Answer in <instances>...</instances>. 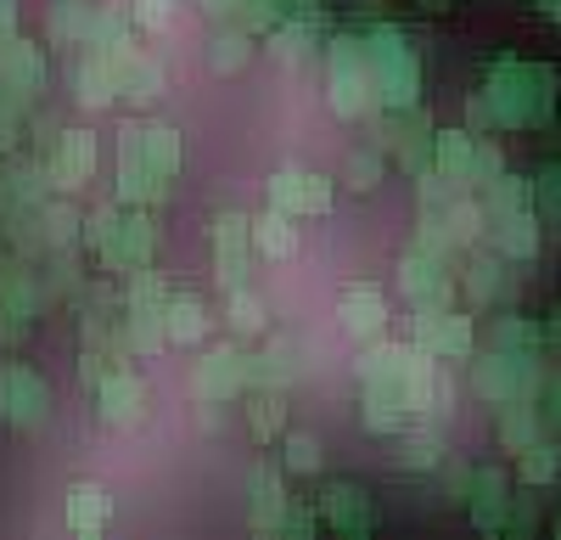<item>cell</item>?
Listing matches in <instances>:
<instances>
[{
    "instance_id": "8fae6325",
    "label": "cell",
    "mask_w": 561,
    "mask_h": 540,
    "mask_svg": "<svg viewBox=\"0 0 561 540\" xmlns=\"http://www.w3.org/2000/svg\"><path fill=\"white\" fill-rule=\"evenodd\" d=\"M248 389H253V355L237 349V344L208 349V360L197 367V400L203 405H225V400H237Z\"/></svg>"
},
{
    "instance_id": "277c9868",
    "label": "cell",
    "mask_w": 561,
    "mask_h": 540,
    "mask_svg": "<svg viewBox=\"0 0 561 540\" xmlns=\"http://www.w3.org/2000/svg\"><path fill=\"white\" fill-rule=\"evenodd\" d=\"M124 333L135 355H158L169 344V288L163 277L147 265L129 277V299H124Z\"/></svg>"
},
{
    "instance_id": "5bb4252c",
    "label": "cell",
    "mask_w": 561,
    "mask_h": 540,
    "mask_svg": "<svg viewBox=\"0 0 561 540\" xmlns=\"http://www.w3.org/2000/svg\"><path fill=\"white\" fill-rule=\"evenodd\" d=\"M337 322L348 338L370 344V338H382L388 333V293L382 288H370V282H348L337 293Z\"/></svg>"
},
{
    "instance_id": "f6af8a7d",
    "label": "cell",
    "mask_w": 561,
    "mask_h": 540,
    "mask_svg": "<svg viewBox=\"0 0 561 540\" xmlns=\"http://www.w3.org/2000/svg\"><path fill=\"white\" fill-rule=\"evenodd\" d=\"M438 462H444V439H438V434L421 428V434H404V439H399V468H421V473H427V468H438Z\"/></svg>"
},
{
    "instance_id": "484cf974",
    "label": "cell",
    "mask_w": 561,
    "mask_h": 540,
    "mask_svg": "<svg viewBox=\"0 0 561 540\" xmlns=\"http://www.w3.org/2000/svg\"><path fill=\"white\" fill-rule=\"evenodd\" d=\"M438 175L460 192L472 180V164H478V130H438V153H433Z\"/></svg>"
},
{
    "instance_id": "db71d44e",
    "label": "cell",
    "mask_w": 561,
    "mask_h": 540,
    "mask_svg": "<svg viewBox=\"0 0 561 540\" xmlns=\"http://www.w3.org/2000/svg\"><path fill=\"white\" fill-rule=\"evenodd\" d=\"M129 18H135L140 29H169V23H174V0H135Z\"/></svg>"
},
{
    "instance_id": "e0dca14e",
    "label": "cell",
    "mask_w": 561,
    "mask_h": 540,
    "mask_svg": "<svg viewBox=\"0 0 561 540\" xmlns=\"http://www.w3.org/2000/svg\"><path fill=\"white\" fill-rule=\"evenodd\" d=\"M57 192H79L90 175H96V135L90 130H62V142L51 147V164H45Z\"/></svg>"
},
{
    "instance_id": "4dcf8cb0",
    "label": "cell",
    "mask_w": 561,
    "mask_h": 540,
    "mask_svg": "<svg viewBox=\"0 0 561 540\" xmlns=\"http://www.w3.org/2000/svg\"><path fill=\"white\" fill-rule=\"evenodd\" d=\"M73 85H79V108H113V102H118V85H113V68H107L102 52H90V57L79 63Z\"/></svg>"
},
{
    "instance_id": "d6986e66",
    "label": "cell",
    "mask_w": 561,
    "mask_h": 540,
    "mask_svg": "<svg viewBox=\"0 0 561 540\" xmlns=\"http://www.w3.org/2000/svg\"><path fill=\"white\" fill-rule=\"evenodd\" d=\"M287 484H280V473L270 462H259L248 473V529L253 535H280V518H287Z\"/></svg>"
},
{
    "instance_id": "e575fe53",
    "label": "cell",
    "mask_w": 561,
    "mask_h": 540,
    "mask_svg": "<svg viewBox=\"0 0 561 540\" xmlns=\"http://www.w3.org/2000/svg\"><path fill=\"white\" fill-rule=\"evenodd\" d=\"M248 63H253V34L248 29H219L214 45H208V68L219 79H230V74H242Z\"/></svg>"
},
{
    "instance_id": "9c48e42d",
    "label": "cell",
    "mask_w": 561,
    "mask_h": 540,
    "mask_svg": "<svg viewBox=\"0 0 561 540\" xmlns=\"http://www.w3.org/2000/svg\"><path fill=\"white\" fill-rule=\"evenodd\" d=\"M169 198V180L152 175L147 153H140V124L118 130V203L124 209H158Z\"/></svg>"
},
{
    "instance_id": "7402d4cb",
    "label": "cell",
    "mask_w": 561,
    "mask_h": 540,
    "mask_svg": "<svg viewBox=\"0 0 561 540\" xmlns=\"http://www.w3.org/2000/svg\"><path fill=\"white\" fill-rule=\"evenodd\" d=\"M62 524H68L73 535H102V529L113 524V490L96 484V479H79V484L68 490V502H62Z\"/></svg>"
},
{
    "instance_id": "ac0fdd59",
    "label": "cell",
    "mask_w": 561,
    "mask_h": 540,
    "mask_svg": "<svg viewBox=\"0 0 561 540\" xmlns=\"http://www.w3.org/2000/svg\"><path fill=\"white\" fill-rule=\"evenodd\" d=\"M90 400H96V417H102L107 428H135L140 417H147V383H140L129 367H118Z\"/></svg>"
},
{
    "instance_id": "7a4b0ae2",
    "label": "cell",
    "mask_w": 561,
    "mask_h": 540,
    "mask_svg": "<svg viewBox=\"0 0 561 540\" xmlns=\"http://www.w3.org/2000/svg\"><path fill=\"white\" fill-rule=\"evenodd\" d=\"M325 74H332V113L359 124V119H377L382 102H377V79H370V57H365V40L354 34H337L332 52H325Z\"/></svg>"
},
{
    "instance_id": "681fc988",
    "label": "cell",
    "mask_w": 561,
    "mask_h": 540,
    "mask_svg": "<svg viewBox=\"0 0 561 540\" xmlns=\"http://www.w3.org/2000/svg\"><path fill=\"white\" fill-rule=\"evenodd\" d=\"M280 450H287L280 462H287L293 473H320V439L314 434H287V445H280Z\"/></svg>"
},
{
    "instance_id": "d4e9b609",
    "label": "cell",
    "mask_w": 561,
    "mask_h": 540,
    "mask_svg": "<svg viewBox=\"0 0 561 540\" xmlns=\"http://www.w3.org/2000/svg\"><path fill=\"white\" fill-rule=\"evenodd\" d=\"M438 355L433 349H421V344H410V355H404V405H410V417H421V412H433V400H438Z\"/></svg>"
},
{
    "instance_id": "f1b7e54d",
    "label": "cell",
    "mask_w": 561,
    "mask_h": 540,
    "mask_svg": "<svg viewBox=\"0 0 561 540\" xmlns=\"http://www.w3.org/2000/svg\"><path fill=\"white\" fill-rule=\"evenodd\" d=\"M253 254H264V259H293V254H298V225H293V214H280V209L253 214Z\"/></svg>"
},
{
    "instance_id": "6f0895ef",
    "label": "cell",
    "mask_w": 561,
    "mask_h": 540,
    "mask_svg": "<svg viewBox=\"0 0 561 540\" xmlns=\"http://www.w3.org/2000/svg\"><path fill=\"white\" fill-rule=\"evenodd\" d=\"M466 119H472V130H489L494 119H489V102L483 97H472V108H466Z\"/></svg>"
},
{
    "instance_id": "680465c9",
    "label": "cell",
    "mask_w": 561,
    "mask_h": 540,
    "mask_svg": "<svg viewBox=\"0 0 561 540\" xmlns=\"http://www.w3.org/2000/svg\"><path fill=\"white\" fill-rule=\"evenodd\" d=\"M545 344H550V349H561V310L545 322Z\"/></svg>"
},
{
    "instance_id": "94428289",
    "label": "cell",
    "mask_w": 561,
    "mask_h": 540,
    "mask_svg": "<svg viewBox=\"0 0 561 540\" xmlns=\"http://www.w3.org/2000/svg\"><path fill=\"white\" fill-rule=\"evenodd\" d=\"M421 7H427V12H444V7H449V0H421Z\"/></svg>"
},
{
    "instance_id": "6125c7cd",
    "label": "cell",
    "mask_w": 561,
    "mask_h": 540,
    "mask_svg": "<svg viewBox=\"0 0 561 540\" xmlns=\"http://www.w3.org/2000/svg\"><path fill=\"white\" fill-rule=\"evenodd\" d=\"M556 540H561V518H556Z\"/></svg>"
},
{
    "instance_id": "836d02e7",
    "label": "cell",
    "mask_w": 561,
    "mask_h": 540,
    "mask_svg": "<svg viewBox=\"0 0 561 540\" xmlns=\"http://www.w3.org/2000/svg\"><path fill=\"white\" fill-rule=\"evenodd\" d=\"M140 153H147V164H152L158 180H174V175H180V130H169V124H140Z\"/></svg>"
},
{
    "instance_id": "1f68e13d",
    "label": "cell",
    "mask_w": 561,
    "mask_h": 540,
    "mask_svg": "<svg viewBox=\"0 0 561 540\" xmlns=\"http://www.w3.org/2000/svg\"><path fill=\"white\" fill-rule=\"evenodd\" d=\"M208 333V310L197 293H169V344L192 349L197 338Z\"/></svg>"
},
{
    "instance_id": "44dd1931",
    "label": "cell",
    "mask_w": 561,
    "mask_h": 540,
    "mask_svg": "<svg viewBox=\"0 0 561 540\" xmlns=\"http://www.w3.org/2000/svg\"><path fill=\"white\" fill-rule=\"evenodd\" d=\"M34 333V282L28 270H7L0 277V344L18 349Z\"/></svg>"
},
{
    "instance_id": "11a10c76",
    "label": "cell",
    "mask_w": 561,
    "mask_h": 540,
    "mask_svg": "<svg viewBox=\"0 0 561 540\" xmlns=\"http://www.w3.org/2000/svg\"><path fill=\"white\" fill-rule=\"evenodd\" d=\"M280 535H287V540H309V535H314V513L287 507V518H280Z\"/></svg>"
},
{
    "instance_id": "4fadbf2b",
    "label": "cell",
    "mask_w": 561,
    "mask_h": 540,
    "mask_svg": "<svg viewBox=\"0 0 561 540\" xmlns=\"http://www.w3.org/2000/svg\"><path fill=\"white\" fill-rule=\"evenodd\" d=\"M399 288H404L410 304L444 310V304H455V265H444V259L427 254V248H410V254L399 259Z\"/></svg>"
},
{
    "instance_id": "f5cc1de1",
    "label": "cell",
    "mask_w": 561,
    "mask_h": 540,
    "mask_svg": "<svg viewBox=\"0 0 561 540\" xmlns=\"http://www.w3.org/2000/svg\"><path fill=\"white\" fill-rule=\"evenodd\" d=\"M500 175H505L500 147L489 142V135H478V164H472V180H466V187H489V180H500Z\"/></svg>"
},
{
    "instance_id": "be15d7a7",
    "label": "cell",
    "mask_w": 561,
    "mask_h": 540,
    "mask_svg": "<svg viewBox=\"0 0 561 540\" xmlns=\"http://www.w3.org/2000/svg\"><path fill=\"white\" fill-rule=\"evenodd\" d=\"M0 180H7V175H0Z\"/></svg>"
},
{
    "instance_id": "ffe728a7",
    "label": "cell",
    "mask_w": 561,
    "mask_h": 540,
    "mask_svg": "<svg viewBox=\"0 0 561 540\" xmlns=\"http://www.w3.org/2000/svg\"><path fill=\"white\" fill-rule=\"evenodd\" d=\"M505 513H511V484L500 468H478L472 473V495H466V518L483 535H505Z\"/></svg>"
},
{
    "instance_id": "2e32d148",
    "label": "cell",
    "mask_w": 561,
    "mask_h": 540,
    "mask_svg": "<svg viewBox=\"0 0 561 540\" xmlns=\"http://www.w3.org/2000/svg\"><path fill=\"white\" fill-rule=\"evenodd\" d=\"M152 248H158V232H152L147 209H135V214L118 220V237L102 248V265L118 270V277H135V270H147V265H152Z\"/></svg>"
},
{
    "instance_id": "52a82bcc",
    "label": "cell",
    "mask_w": 561,
    "mask_h": 540,
    "mask_svg": "<svg viewBox=\"0 0 561 540\" xmlns=\"http://www.w3.org/2000/svg\"><path fill=\"white\" fill-rule=\"evenodd\" d=\"M410 344L433 349L438 360H472L478 333H472V315H460L455 304H444V310L415 304V315H410Z\"/></svg>"
},
{
    "instance_id": "f546056e",
    "label": "cell",
    "mask_w": 561,
    "mask_h": 540,
    "mask_svg": "<svg viewBox=\"0 0 561 540\" xmlns=\"http://www.w3.org/2000/svg\"><path fill=\"white\" fill-rule=\"evenodd\" d=\"M90 18H96L90 0H57L45 18V34H51V45H90Z\"/></svg>"
},
{
    "instance_id": "816d5d0a",
    "label": "cell",
    "mask_w": 561,
    "mask_h": 540,
    "mask_svg": "<svg viewBox=\"0 0 561 540\" xmlns=\"http://www.w3.org/2000/svg\"><path fill=\"white\" fill-rule=\"evenodd\" d=\"M534 400H539V423H545V434H550V439H561V372H556V378H545Z\"/></svg>"
},
{
    "instance_id": "f907efd6",
    "label": "cell",
    "mask_w": 561,
    "mask_h": 540,
    "mask_svg": "<svg viewBox=\"0 0 561 540\" xmlns=\"http://www.w3.org/2000/svg\"><path fill=\"white\" fill-rule=\"evenodd\" d=\"M539 529V507L534 495H511V513H505V540H528Z\"/></svg>"
},
{
    "instance_id": "ee69618b",
    "label": "cell",
    "mask_w": 561,
    "mask_h": 540,
    "mask_svg": "<svg viewBox=\"0 0 561 540\" xmlns=\"http://www.w3.org/2000/svg\"><path fill=\"white\" fill-rule=\"evenodd\" d=\"M230 333H237V338H259L264 333V299L253 288L230 293Z\"/></svg>"
},
{
    "instance_id": "9f6ffc18",
    "label": "cell",
    "mask_w": 561,
    "mask_h": 540,
    "mask_svg": "<svg viewBox=\"0 0 561 540\" xmlns=\"http://www.w3.org/2000/svg\"><path fill=\"white\" fill-rule=\"evenodd\" d=\"M18 34V0H0V40Z\"/></svg>"
},
{
    "instance_id": "cb8c5ba5",
    "label": "cell",
    "mask_w": 561,
    "mask_h": 540,
    "mask_svg": "<svg viewBox=\"0 0 561 540\" xmlns=\"http://www.w3.org/2000/svg\"><path fill=\"white\" fill-rule=\"evenodd\" d=\"M494 237V254L500 259H534L539 254V225H534V209H517V214H489V232Z\"/></svg>"
},
{
    "instance_id": "ab89813d",
    "label": "cell",
    "mask_w": 561,
    "mask_h": 540,
    "mask_svg": "<svg viewBox=\"0 0 561 540\" xmlns=\"http://www.w3.org/2000/svg\"><path fill=\"white\" fill-rule=\"evenodd\" d=\"M489 344L494 349H517V355H539L545 349V327L528 322V315H500V322L489 327Z\"/></svg>"
},
{
    "instance_id": "d6a6232c",
    "label": "cell",
    "mask_w": 561,
    "mask_h": 540,
    "mask_svg": "<svg viewBox=\"0 0 561 540\" xmlns=\"http://www.w3.org/2000/svg\"><path fill=\"white\" fill-rule=\"evenodd\" d=\"M280 423H287V405H280V389H253L248 400V439L253 445H275Z\"/></svg>"
},
{
    "instance_id": "6da1fadb",
    "label": "cell",
    "mask_w": 561,
    "mask_h": 540,
    "mask_svg": "<svg viewBox=\"0 0 561 540\" xmlns=\"http://www.w3.org/2000/svg\"><path fill=\"white\" fill-rule=\"evenodd\" d=\"M556 68L545 63H517V57H500L489 68L483 85V102L494 130H545L556 119Z\"/></svg>"
},
{
    "instance_id": "8992f818",
    "label": "cell",
    "mask_w": 561,
    "mask_h": 540,
    "mask_svg": "<svg viewBox=\"0 0 561 540\" xmlns=\"http://www.w3.org/2000/svg\"><path fill=\"white\" fill-rule=\"evenodd\" d=\"M51 417V389L23 360H0V423L12 434H34Z\"/></svg>"
},
{
    "instance_id": "7dc6e473",
    "label": "cell",
    "mask_w": 561,
    "mask_h": 540,
    "mask_svg": "<svg viewBox=\"0 0 561 540\" xmlns=\"http://www.w3.org/2000/svg\"><path fill=\"white\" fill-rule=\"evenodd\" d=\"M79 209H68V203H51L45 209V243L51 248H68V243H79Z\"/></svg>"
},
{
    "instance_id": "74e56055",
    "label": "cell",
    "mask_w": 561,
    "mask_h": 540,
    "mask_svg": "<svg viewBox=\"0 0 561 540\" xmlns=\"http://www.w3.org/2000/svg\"><path fill=\"white\" fill-rule=\"evenodd\" d=\"M460 282H466V304H494V293H500V282H505V259L500 254H478L472 265L460 270Z\"/></svg>"
},
{
    "instance_id": "bcb514c9",
    "label": "cell",
    "mask_w": 561,
    "mask_h": 540,
    "mask_svg": "<svg viewBox=\"0 0 561 540\" xmlns=\"http://www.w3.org/2000/svg\"><path fill=\"white\" fill-rule=\"evenodd\" d=\"M534 214L550 220V225H561V164H545L534 175Z\"/></svg>"
},
{
    "instance_id": "3957f363",
    "label": "cell",
    "mask_w": 561,
    "mask_h": 540,
    "mask_svg": "<svg viewBox=\"0 0 561 540\" xmlns=\"http://www.w3.org/2000/svg\"><path fill=\"white\" fill-rule=\"evenodd\" d=\"M365 57H370V79H377V102L382 108H415L421 102V63H415L410 40L393 23L370 29Z\"/></svg>"
},
{
    "instance_id": "91938a15",
    "label": "cell",
    "mask_w": 561,
    "mask_h": 540,
    "mask_svg": "<svg viewBox=\"0 0 561 540\" xmlns=\"http://www.w3.org/2000/svg\"><path fill=\"white\" fill-rule=\"evenodd\" d=\"M539 7H545V12H550V18L561 23V0H539Z\"/></svg>"
},
{
    "instance_id": "83f0119b",
    "label": "cell",
    "mask_w": 561,
    "mask_h": 540,
    "mask_svg": "<svg viewBox=\"0 0 561 540\" xmlns=\"http://www.w3.org/2000/svg\"><path fill=\"white\" fill-rule=\"evenodd\" d=\"M494 434H500V445H505V450H528V445L550 439V434H545V423H539V405H534V400H511V405H500Z\"/></svg>"
},
{
    "instance_id": "603a6c76",
    "label": "cell",
    "mask_w": 561,
    "mask_h": 540,
    "mask_svg": "<svg viewBox=\"0 0 561 540\" xmlns=\"http://www.w3.org/2000/svg\"><path fill=\"white\" fill-rule=\"evenodd\" d=\"M0 85L12 90V97H34V90L45 85V57H39V45L28 40H0Z\"/></svg>"
},
{
    "instance_id": "4316f807",
    "label": "cell",
    "mask_w": 561,
    "mask_h": 540,
    "mask_svg": "<svg viewBox=\"0 0 561 540\" xmlns=\"http://www.w3.org/2000/svg\"><path fill=\"white\" fill-rule=\"evenodd\" d=\"M314 40H320V12H314V0H293V12H280V23H275V52L298 63Z\"/></svg>"
},
{
    "instance_id": "b9f144b4",
    "label": "cell",
    "mask_w": 561,
    "mask_h": 540,
    "mask_svg": "<svg viewBox=\"0 0 561 540\" xmlns=\"http://www.w3.org/2000/svg\"><path fill=\"white\" fill-rule=\"evenodd\" d=\"M359 423H365L370 434H404V428H410V412H404V405H393V400L359 394Z\"/></svg>"
},
{
    "instance_id": "30bf717a",
    "label": "cell",
    "mask_w": 561,
    "mask_h": 540,
    "mask_svg": "<svg viewBox=\"0 0 561 540\" xmlns=\"http://www.w3.org/2000/svg\"><path fill=\"white\" fill-rule=\"evenodd\" d=\"M264 192H270V209L293 214V220H314V214L332 209V180L314 175V169H275L264 180Z\"/></svg>"
},
{
    "instance_id": "f35d334b",
    "label": "cell",
    "mask_w": 561,
    "mask_h": 540,
    "mask_svg": "<svg viewBox=\"0 0 561 540\" xmlns=\"http://www.w3.org/2000/svg\"><path fill=\"white\" fill-rule=\"evenodd\" d=\"M517 479H523L528 490L556 484V479H561V445H556V439H539V445L517 450Z\"/></svg>"
},
{
    "instance_id": "7bdbcfd3",
    "label": "cell",
    "mask_w": 561,
    "mask_h": 540,
    "mask_svg": "<svg viewBox=\"0 0 561 540\" xmlns=\"http://www.w3.org/2000/svg\"><path fill=\"white\" fill-rule=\"evenodd\" d=\"M129 12H118V7H96V18H90V52H113V45H124L129 40Z\"/></svg>"
},
{
    "instance_id": "5b68a950",
    "label": "cell",
    "mask_w": 561,
    "mask_h": 540,
    "mask_svg": "<svg viewBox=\"0 0 561 540\" xmlns=\"http://www.w3.org/2000/svg\"><path fill=\"white\" fill-rule=\"evenodd\" d=\"M545 383L539 360L534 355H517V349H489L472 360V394L489 400V405H511V400H534Z\"/></svg>"
},
{
    "instance_id": "9a60e30c",
    "label": "cell",
    "mask_w": 561,
    "mask_h": 540,
    "mask_svg": "<svg viewBox=\"0 0 561 540\" xmlns=\"http://www.w3.org/2000/svg\"><path fill=\"white\" fill-rule=\"evenodd\" d=\"M320 518H325V529H337V535H348V540H359V535H370V529L382 524V518H377V502H370L359 484H325Z\"/></svg>"
},
{
    "instance_id": "8d00e7d4",
    "label": "cell",
    "mask_w": 561,
    "mask_h": 540,
    "mask_svg": "<svg viewBox=\"0 0 561 540\" xmlns=\"http://www.w3.org/2000/svg\"><path fill=\"white\" fill-rule=\"evenodd\" d=\"M483 220L489 214H517V209H534V180H523V175H500V180H489L483 187Z\"/></svg>"
},
{
    "instance_id": "60d3db41",
    "label": "cell",
    "mask_w": 561,
    "mask_h": 540,
    "mask_svg": "<svg viewBox=\"0 0 561 540\" xmlns=\"http://www.w3.org/2000/svg\"><path fill=\"white\" fill-rule=\"evenodd\" d=\"M118 220H124V203H102V209H90V214L79 220V243H84V254H96V259H102V248L118 237Z\"/></svg>"
},
{
    "instance_id": "ba28073f",
    "label": "cell",
    "mask_w": 561,
    "mask_h": 540,
    "mask_svg": "<svg viewBox=\"0 0 561 540\" xmlns=\"http://www.w3.org/2000/svg\"><path fill=\"white\" fill-rule=\"evenodd\" d=\"M248 270H253V220L237 209H219L214 214V282L225 293L248 288Z\"/></svg>"
},
{
    "instance_id": "d590c367",
    "label": "cell",
    "mask_w": 561,
    "mask_h": 540,
    "mask_svg": "<svg viewBox=\"0 0 561 540\" xmlns=\"http://www.w3.org/2000/svg\"><path fill=\"white\" fill-rule=\"evenodd\" d=\"M438 214H444L449 237H455L460 248H478V243H483V232H489V220H483V203H478V198H460V192H455Z\"/></svg>"
},
{
    "instance_id": "7c38bea8",
    "label": "cell",
    "mask_w": 561,
    "mask_h": 540,
    "mask_svg": "<svg viewBox=\"0 0 561 540\" xmlns=\"http://www.w3.org/2000/svg\"><path fill=\"white\" fill-rule=\"evenodd\" d=\"M102 57H107V68H113L118 97H124V102H135V108L158 102L163 90H169V74H163V63H158V57H147V52H135L129 40H124V45H113V52H102Z\"/></svg>"
},
{
    "instance_id": "c3c4849f",
    "label": "cell",
    "mask_w": 561,
    "mask_h": 540,
    "mask_svg": "<svg viewBox=\"0 0 561 540\" xmlns=\"http://www.w3.org/2000/svg\"><path fill=\"white\" fill-rule=\"evenodd\" d=\"M343 180H348L354 192H370V187L382 180V158L370 153V147H354V153H348V164H343Z\"/></svg>"
}]
</instances>
